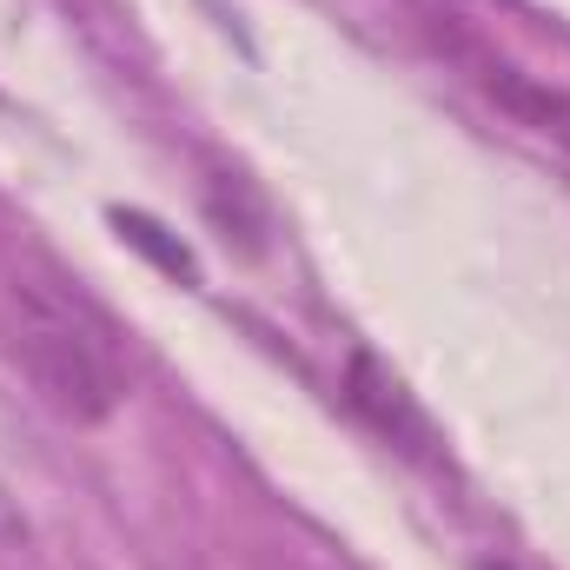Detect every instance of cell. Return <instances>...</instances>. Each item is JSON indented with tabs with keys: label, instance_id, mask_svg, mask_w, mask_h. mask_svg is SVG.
<instances>
[{
	"label": "cell",
	"instance_id": "cell-1",
	"mask_svg": "<svg viewBox=\"0 0 570 570\" xmlns=\"http://www.w3.org/2000/svg\"><path fill=\"white\" fill-rule=\"evenodd\" d=\"M7 352L27 372V385L40 392L47 412H60L67 425H100L114 419L127 379L107 352V338L94 332V318L80 305H67L47 285L13 279L7 285Z\"/></svg>",
	"mask_w": 570,
	"mask_h": 570
},
{
	"label": "cell",
	"instance_id": "cell-2",
	"mask_svg": "<svg viewBox=\"0 0 570 570\" xmlns=\"http://www.w3.org/2000/svg\"><path fill=\"white\" fill-rule=\"evenodd\" d=\"M484 94L511 114V120H524V127H538L544 140H558L570 153V94L558 87H544V80H531V73H518V67H504V60H491L484 73Z\"/></svg>",
	"mask_w": 570,
	"mask_h": 570
},
{
	"label": "cell",
	"instance_id": "cell-3",
	"mask_svg": "<svg viewBox=\"0 0 570 570\" xmlns=\"http://www.w3.org/2000/svg\"><path fill=\"white\" fill-rule=\"evenodd\" d=\"M352 405L372 419V425L385 431V438H399L405 451H419L425 444V419L412 412V399H405V385L372 358V352H358L352 358Z\"/></svg>",
	"mask_w": 570,
	"mask_h": 570
},
{
	"label": "cell",
	"instance_id": "cell-4",
	"mask_svg": "<svg viewBox=\"0 0 570 570\" xmlns=\"http://www.w3.org/2000/svg\"><path fill=\"white\" fill-rule=\"evenodd\" d=\"M206 206H213V219L226 226V239H239L246 253H259L266 239V213H259V199H253V186L239 179V173H213L206 179Z\"/></svg>",
	"mask_w": 570,
	"mask_h": 570
},
{
	"label": "cell",
	"instance_id": "cell-5",
	"mask_svg": "<svg viewBox=\"0 0 570 570\" xmlns=\"http://www.w3.org/2000/svg\"><path fill=\"white\" fill-rule=\"evenodd\" d=\"M114 219H120V233H127V239H134L140 253H153V259H159L166 273H179V279H193V259H186V246H166L153 219H140V213H114Z\"/></svg>",
	"mask_w": 570,
	"mask_h": 570
}]
</instances>
